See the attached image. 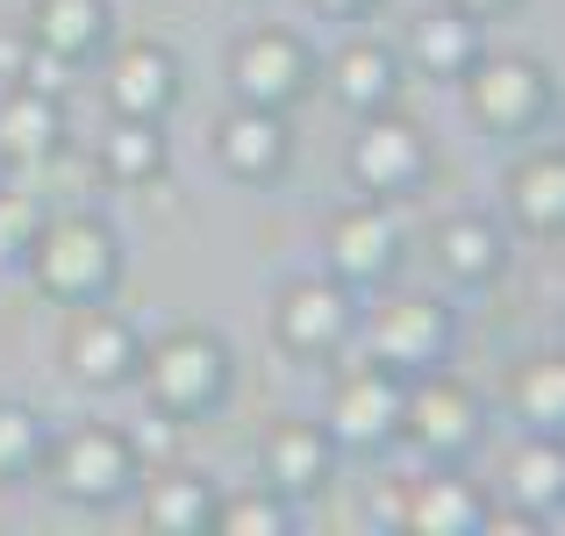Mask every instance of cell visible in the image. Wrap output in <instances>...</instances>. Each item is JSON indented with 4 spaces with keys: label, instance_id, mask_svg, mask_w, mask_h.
Listing matches in <instances>:
<instances>
[{
    "label": "cell",
    "instance_id": "17",
    "mask_svg": "<svg viewBox=\"0 0 565 536\" xmlns=\"http://www.w3.org/2000/svg\"><path fill=\"white\" fill-rule=\"evenodd\" d=\"M57 143H65V100L14 79L0 94V165H43V158H57Z\"/></svg>",
    "mask_w": 565,
    "mask_h": 536
},
{
    "label": "cell",
    "instance_id": "21",
    "mask_svg": "<svg viewBox=\"0 0 565 536\" xmlns=\"http://www.w3.org/2000/svg\"><path fill=\"white\" fill-rule=\"evenodd\" d=\"M429 250H437V265L458 279V287H487V279L509 265V244H501V229H494L487 215H451V222H437Z\"/></svg>",
    "mask_w": 565,
    "mask_h": 536
},
{
    "label": "cell",
    "instance_id": "16",
    "mask_svg": "<svg viewBox=\"0 0 565 536\" xmlns=\"http://www.w3.org/2000/svg\"><path fill=\"white\" fill-rule=\"evenodd\" d=\"M180 100V57L166 43H122L108 57V108L137 115V122H158V115Z\"/></svg>",
    "mask_w": 565,
    "mask_h": 536
},
{
    "label": "cell",
    "instance_id": "11",
    "mask_svg": "<svg viewBox=\"0 0 565 536\" xmlns=\"http://www.w3.org/2000/svg\"><path fill=\"white\" fill-rule=\"evenodd\" d=\"M322 250H330V279H344L351 293L394 279V265H401V222H394V207L373 201V193H359L351 207H337V215H330Z\"/></svg>",
    "mask_w": 565,
    "mask_h": 536
},
{
    "label": "cell",
    "instance_id": "6",
    "mask_svg": "<svg viewBox=\"0 0 565 536\" xmlns=\"http://www.w3.org/2000/svg\"><path fill=\"white\" fill-rule=\"evenodd\" d=\"M466 108L487 137H523V129H537L552 115V72L537 57H509V51L487 57L480 51L466 65Z\"/></svg>",
    "mask_w": 565,
    "mask_h": 536
},
{
    "label": "cell",
    "instance_id": "29",
    "mask_svg": "<svg viewBox=\"0 0 565 536\" xmlns=\"http://www.w3.org/2000/svg\"><path fill=\"white\" fill-rule=\"evenodd\" d=\"M36 229H43L36 193H0V265H22L29 244H36Z\"/></svg>",
    "mask_w": 565,
    "mask_h": 536
},
{
    "label": "cell",
    "instance_id": "14",
    "mask_svg": "<svg viewBox=\"0 0 565 536\" xmlns=\"http://www.w3.org/2000/svg\"><path fill=\"white\" fill-rule=\"evenodd\" d=\"M258 472H265V486H273V494L308 501V494H322V486H330V472H337V437L322 422H294V415H287V422L265 429Z\"/></svg>",
    "mask_w": 565,
    "mask_h": 536
},
{
    "label": "cell",
    "instance_id": "3",
    "mask_svg": "<svg viewBox=\"0 0 565 536\" xmlns=\"http://www.w3.org/2000/svg\"><path fill=\"white\" fill-rule=\"evenodd\" d=\"M36 472L65 501H79V508H108V501H122L129 486L143 480V443L122 437V429H108V422H79V429L43 443Z\"/></svg>",
    "mask_w": 565,
    "mask_h": 536
},
{
    "label": "cell",
    "instance_id": "20",
    "mask_svg": "<svg viewBox=\"0 0 565 536\" xmlns=\"http://www.w3.org/2000/svg\"><path fill=\"white\" fill-rule=\"evenodd\" d=\"M143 529L158 536H207L215 529V480L207 472H166L143 486Z\"/></svg>",
    "mask_w": 565,
    "mask_h": 536
},
{
    "label": "cell",
    "instance_id": "5",
    "mask_svg": "<svg viewBox=\"0 0 565 536\" xmlns=\"http://www.w3.org/2000/svg\"><path fill=\"white\" fill-rule=\"evenodd\" d=\"M451 344H458V322L437 293H386L380 308H365V357H380L401 379L444 365Z\"/></svg>",
    "mask_w": 565,
    "mask_h": 536
},
{
    "label": "cell",
    "instance_id": "34",
    "mask_svg": "<svg viewBox=\"0 0 565 536\" xmlns=\"http://www.w3.org/2000/svg\"><path fill=\"white\" fill-rule=\"evenodd\" d=\"M451 8H466L472 22H487V14H501V8H515V0H451Z\"/></svg>",
    "mask_w": 565,
    "mask_h": 536
},
{
    "label": "cell",
    "instance_id": "2",
    "mask_svg": "<svg viewBox=\"0 0 565 536\" xmlns=\"http://www.w3.org/2000/svg\"><path fill=\"white\" fill-rule=\"evenodd\" d=\"M22 265H29L43 301L86 308V301H108L115 279H122V236L100 215H57V222L36 229V244H29Z\"/></svg>",
    "mask_w": 565,
    "mask_h": 536
},
{
    "label": "cell",
    "instance_id": "27",
    "mask_svg": "<svg viewBox=\"0 0 565 536\" xmlns=\"http://www.w3.org/2000/svg\"><path fill=\"white\" fill-rule=\"evenodd\" d=\"M509 400H515V415H523L530 429L558 437V429H565V357H558V351H544V357H523V372H515Z\"/></svg>",
    "mask_w": 565,
    "mask_h": 536
},
{
    "label": "cell",
    "instance_id": "26",
    "mask_svg": "<svg viewBox=\"0 0 565 536\" xmlns=\"http://www.w3.org/2000/svg\"><path fill=\"white\" fill-rule=\"evenodd\" d=\"M509 494L523 501V508H537L544 523L558 515V501H565V451H558V437H530L523 451H515V465H509Z\"/></svg>",
    "mask_w": 565,
    "mask_h": 536
},
{
    "label": "cell",
    "instance_id": "19",
    "mask_svg": "<svg viewBox=\"0 0 565 536\" xmlns=\"http://www.w3.org/2000/svg\"><path fill=\"white\" fill-rule=\"evenodd\" d=\"M509 222L523 236H558L565 229V151H530L509 172Z\"/></svg>",
    "mask_w": 565,
    "mask_h": 536
},
{
    "label": "cell",
    "instance_id": "7",
    "mask_svg": "<svg viewBox=\"0 0 565 536\" xmlns=\"http://www.w3.org/2000/svg\"><path fill=\"white\" fill-rule=\"evenodd\" d=\"M316 79H322V65L294 29H250V36L230 43V94L250 100V108L287 115L294 100L316 94Z\"/></svg>",
    "mask_w": 565,
    "mask_h": 536
},
{
    "label": "cell",
    "instance_id": "33",
    "mask_svg": "<svg viewBox=\"0 0 565 536\" xmlns=\"http://www.w3.org/2000/svg\"><path fill=\"white\" fill-rule=\"evenodd\" d=\"M308 8H316V14H344V22H351V14H365L373 0H308Z\"/></svg>",
    "mask_w": 565,
    "mask_h": 536
},
{
    "label": "cell",
    "instance_id": "28",
    "mask_svg": "<svg viewBox=\"0 0 565 536\" xmlns=\"http://www.w3.org/2000/svg\"><path fill=\"white\" fill-rule=\"evenodd\" d=\"M43 443H51L43 415L22 400H0V480H29L43 465Z\"/></svg>",
    "mask_w": 565,
    "mask_h": 536
},
{
    "label": "cell",
    "instance_id": "9",
    "mask_svg": "<svg viewBox=\"0 0 565 536\" xmlns=\"http://www.w3.org/2000/svg\"><path fill=\"white\" fill-rule=\"evenodd\" d=\"M359 330L344 279H287L273 301V344L287 357H337Z\"/></svg>",
    "mask_w": 565,
    "mask_h": 536
},
{
    "label": "cell",
    "instance_id": "4",
    "mask_svg": "<svg viewBox=\"0 0 565 536\" xmlns=\"http://www.w3.org/2000/svg\"><path fill=\"white\" fill-rule=\"evenodd\" d=\"M401 437L423 458H437V465H458L487 437V408L458 372H444V365L408 372V386H401Z\"/></svg>",
    "mask_w": 565,
    "mask_h": 536
},
{
    "label": "cell",
    "instance_id": "31",
    "mask_svg": "<svg viewBox=\"0 0 565 536\" xmlns=\"http://www.w3.org/2000/svg\"><path fill=\"white\" fill-rule=\"evenodd\" d=\"M552 523H544L537 508H523V501H515V508H480V536H544Z\"/></svg>",
    "mask_w": 565,
    "mask_h": 536
},
{
    "label": "cell",
    "instance_id": "30",
    "mask_svg": "<svg viewBox=\"0 0 565 536\" xmlns=\"http://www.w3.org/2000/svg\"><path fill=\"white\" fill-rule=\"evenodd\" d=\"M22 86H36V94H57L65 100L72 94V57H57V51H43V43H29V57H22V72H14ZM8 79V86H14Z\"/></svg>",
    "mask_w": 565,
    "mask_h": 536
},
{
    "label": "cell",
    "instance_id": "8",
    "mask_svg": "<svg viewBox=\"0 0 565 536\" xmlns=\"http://www.w3.org/2000/svg\"><path fill=\"white\" fill-rule=\"evenodd\" d=\"M401 372H386L380 357H359V365L337 372L330 386V415L322 429L337 437V451H386L401 443Z\"/></svg>",
    "mask_w": 565,
    "mask_h": 536
},
{
    "label": "cell",
    "instance_id": "1",
    "mask_svg": "<svg viewBox=\"0 0 565 536\" xmlns=\"http://www.w3.org/2000/svg\"><path fill=\"white\" fill-rule=\"evenodd\" d=\"M137 386H143L158 422H201V415H215L222 400H230L236 357L215 330H193L186 322V330H166L158 344H143Z\"/></svg>",
    "mask_w": 565,
    "mask_h": 536
},
{
    "label": "cell",
    "instance_id": "23",
    "mask_svg": "<svg viewBox=\"0 0 565 536\" xmlns=\"http://www.w3.org/2000/svg\"><path fill=\"white\" fill-rule=\"evenodd\" d=\"M166 137H158V122H137V115H115L108 137H100V179H115V186H158L166 179Z\"/></svg>",
    "mask_w": 565,
    "mask_h": 536
},
{
    "label": "cell",
    "instance_id": "12",
    "mask_svg": "<svg viewBox=\"0 0 565 536\" xmlns=\"http://www.w3.org/2000/svg\"><path fill=\"white\" fill-rule=\"evenodd\" d=\"M137 357H143V336L129 330V315H115V308H100V301H86L79 315H72L65 372L79 386H129L137 379Z\"/></svg>",
    "mask_w": 565,
    "mask_h": 536
},
{
    "label": "cell",
    "instance_id": "24",
    "mask_svg": "<svg viewBox=\"0 0 565 536\" xmlns=\"http://www.w3.org/2000/svg\"><path fill=\"white\" fill-rule=\"evenodd\" d=\"M480 57V22L466 8H437L415 22V65L429 79H466V65Z\"/></svg>",
    "mask_w": 565,
    "mask_h": 536
},
{
    "label": "cell",
    "instance_id": "10",
    "mask_svg": "<svg viewBox=\"0 0 565 536\" xmlns=\"http://www.w3.org/2000/svg\"><path fill=\"white\" fill-rule=\"evenodd\" d=\"M351 186L359 193H373V201H394V193H408V186H423V172H429V137L408 122V115H394V108H373V115H359V137H351Z\"/></svg>",
    "mask_w": 565,
    "mask_h": 536
},
{
    "label": "cell",
    "instance_id": "25",
    "mask_svg": "<svg viewBox=\"0 0 565 536\" xmlns=\"http://www.w3.org/2000/svg\"><path fill=\"white\" fill-rule=\"evenodd\" d=\"M301 523V501L273 494V486H244V494H215V529L207 536H287Z\"/></svg>",
    "mask_w": 565,
    "mask_h": 536
},
{
    "label": "cell",
    "instance_id": "18",
    "mask_svg": "<svg viewBox=\"0 0 565 536\" xmlns=\"http://www.w3.org/2000/svg\"><path fill=\"white\" fill-rule=\"evenodd\" d=\"M322 79H330V94L344 100L351 115H373V108H394V94H401V57L386 51V43L359 36V43H344V51L322 65Z\"/></svg>",
    "mask_w": 565,
    "mask_h": 536
},
{
    "label": "cell",
    "instance_id": "15",
    "mask_svg": "<svg viewBox=\"0 0 565 536\" xmlns=\"http://www.w3.org/2000/svg\"><path fill=\"white\" fill-rule=\"evenodd\" d=\"M480 508L487 494L472 480H458L451 465L423 472V480H408L394 494V523L408 536H480Z\"/></svg>",
    "mask_w": 565,
    "mask_h": 536
},
{
    "label": "cell",
    "instance_id": "22",
    "mask_svg": "<svg viewBox=\"0 0 565 536\" xmlns=\"http://www.w3.org/2000/svg\"><path fill=\"white\" fill-rule=\"evenodd\" d=\"M29 43L72 57V65L94 57L100 43H108V0H36V14H29Z\"/></svg>",
    "mask_w": 565,
    "mask_h": 536
},
{
    "label": "cell",
    "instance_id": "32",
    "mask_svg": "<svg viewBox=\"0 0 565 536\" xmlns=\"http://www.w3.org/2000/svg\"><path fill=\"white\" fill-rule=\"evenodd\" d=\"M22 57H29L22 36H0V79H14V72H22Z\"/></svg>",
    "mask_w": 565,
    "mask_h": 536
},
{
    "label": "cell",
    "instance_id": "13",
    "mask_svg": "<svg viewBox=\"0 0 565 536\" xmlns=\"http://www.w3.org/2000/svg\"><path fill=\"white\" fill-rule=\"evenodd\" d=\"M287 158H294V137H287V115H279V108H250V100H236V108L215 122V165L230 179H244V186L279 179Z\"/></svg>",
    "mask_w": 565,
    "mask_h": 536
}]
</instances>
